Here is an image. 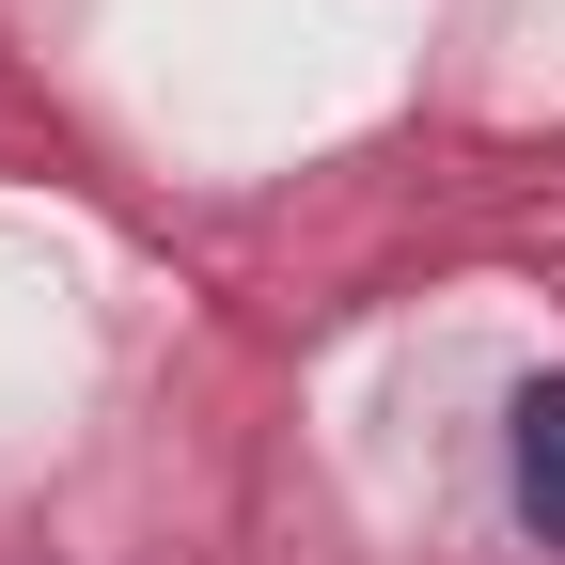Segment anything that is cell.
Here are the masks:
<instances>
[{"mask_svg": "<svg viewBox=\"0 0 565 565\" xmlns=\"http://www.w3.org/2000/svg\"><path fill=\"white\" fill-rule=\"evenodd\" d=\"M519 519L565 550V377H534V393H519Z\"/></svg>", "mask_w": 565, "mask_h": 565, "instance_id": "cell-1", "label": "cell"}]
</instances>
